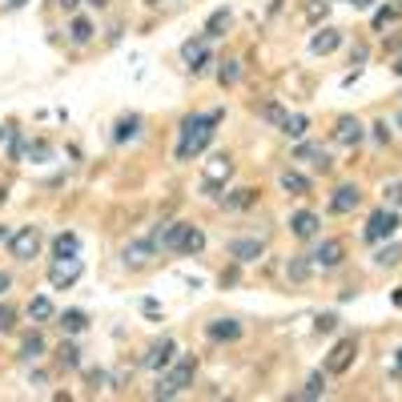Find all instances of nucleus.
Segmentation results:
<instances>
[{
    "label": "nucleus",
    "instance_id": "1",
    "mask_svg": "<svg viewBox=\"0 0 402 402\" xmlns=\"http://www.w3.org/2000/svg\"><path fill=\"white\" fill-rule=\"evenodd\" d=\"M217 121H222V109L189 113V117L181 121V129H177V149H173V157H177V161H197V157L209 149V141H213V125H217Z\"/></svg>",
    "mask_w": 402,
    "mask_h": 402
},
{
    "label": "nucleus",
    "instance_id": "2",
    "mask_svg": "<svg viewBox=\"0 0 402 402\" xmlns=\"http://www.w3.org/2000/svg\"><path fill=\"white\" fill-rule=\"evenodd\" d=\"M193 374H197V358L193 354H177L173 362H169V370L161 374V382L153 386V399H177L193 382Z\"/></svg>",
    "mask_w": 402,
    "mask_h": 402
},
{
    "label": "nucleus",
    "instance_id": "3",
    "mask_svg": "<svg viewBox=\"0 0 402 402\" xmlns=\"http://www.w3.org/2000/svg\"><path fill=\"white\" fill-rule=\"evenodd\" d=\"M225 181H234V157L229 153H209L201 161V193L206 197H217Z\"/></svg>",
    "mask_w": 402,
    "mask_h": 402
},
{
    "label": "nucleus",
    "instance_id": "4",
    "mask_svg": "<svg viewBox=\"0 0 402 402\" xmlns=\"http://www.w3.org/2000/svg\"><path fill=\"white\" fill-rule=\"evenodd\" d=\"M41 245H45V234H41V225H20L16 234H8V254L20 257V261H32V257H41Z\"/></svg>",
    "mask_w": 402,
    "mask_h": 402
},
{
    "label": "nucleus",
    "instance_id": "5",
    "mask_svg": "<svg viewBox=\"0 0 402 402\" xmlns=\"http://www.w3.org/2000/svg\"><path fill=\"white\" fill-rule=\"evenodd\" d=\"M80 273H85V261H80V257H52V266H48V286L52 289H73L80 282Z\"/></svg>",
    "mask_w": 402,
    "mask_h": 402
},
{
    "label": "nucleus",
    "instance_id": "6",
    "mask_svg": "<svg viewBox=\"0 0 402 402\" xmlns=\"http://www.w3.org/2000/svg\"><path fill=\"white\" fill-rule=\"evenodd\" d=\"M394 229H399V213H394V209H374L366 229H362V241H366V245H378V241L394 238Z\"/></svg>",
    "mask_w": 402,
    "mask_h": 402
},
{
    "label": "nucleus",
    "instance_id": "7",
    "mask_svg": "<svg viewBox=\"0 0 402 402\" xmlns=\"http://www.w3.org/2000/svg\"><path fill=\"white\" fill-rule=\"evenodd\" d=\"M354 358H358V338H342L326 358V374H346L354 366Z\"/></svg>",
    "mask_w": 402,
    "mask_h": 402
},
{
    "label": "nucleus",
    "instance_id": "8",
    "mask_svg": "<svg viewBox=\"0 0 402 402\" xmlns=\"http://www.w3.org/2000/svg\"><path fill=\"white\" fill-rule=\"evenodd\" d=\"M181 61L189 64L193 73H206L209 69V36H189L181 45Z\"/></svg>",
    "mask_w": 402,
    "mask_h": 402
},
{
    "label": "nucleus",
    "instance_id": "9",
    "mask_svg": "<svg viewBox=\"0 0 402 402\" xmlns=\"http://www.w3.org/2000/svg\"><path fill=\"white\" fill-rule=\"evenodd\" d=\"M318 229H322V217L314 213V209H294V217H289V234H294L298 241L318 238Z\"/></svg>",
    "mask_w": 402,
    "mask_h": 402
},
{
    "label": "nucleus",
    "instance_id": "10",
    "mask_svg": "<svg viewBox=\"0 0 402 402\" xmlns=\"http://www.w3.org/2000/svg\"><path fill=\"white\" fill-rule=\"evenodd\" d=\"M173 358H177V342L173 338H157L149 346V354H145V370H165Z\"/></svg>",
    "mask_w": 402,
    "mask_h": 402
},
{
    "label": "nucleus",
    "instance_id": "11",
    "mask_svg": "<svg viewBox=\"0 0 402 402\" xmlns=\"http://www.w3.org/2000/svg\"><path fill=\"white\" fill-rule=\"evenodd\" d=\"M338 48H342V29H334V24H326V29H318L310 36V52L314 57H326V52H338Z\"/></svg>",
    "mask_w": 402,
    "mask_h": 402
},
{
    "label": "nucleus",
    "instance_id": "12",
    "mask_svg": "<svg viewBox=\"0 0 402 402\" xmlns=\"http://www.w3.org/2000/svg\"><path fill=\"white\" fill-rule=\"evenodd\" d=\"M342 257H346V245H342V241H322L318 250L310 254V261H314L318 270H334V266H342Z\"/></svg>",
    "mask_w": 402,
    "mask_h": 402
},
{
    "label": "nucleus",
    "instance_id": "13",
    "mask_svg": "<svg viewBox=\"0 0 402 402\" xmlns=\"http://www.w3.org/2000/svg\"><path fill=\"white\" fill-rule=\"evenodd\" d=\"M185 229H189V222H165V225H157L153 245H157V250H177V245H181V238H185Z\"/></svg>",
    "mask_w": 402,
    "mask_h": 402
},
{
    "label": "nucleus",
    "instance_id": "14",
    "mask_svg": "<svg viewBox=\"0 0 402 402\" xmlns=\"http://www.w3.org/2000/svg\"><path fill=\"white\" fill-rule=\"evenodd\" d=\"M358 201H362V189H358V185H338V189L330 193V213H350V209H358Z\"/></svg>",
    "mask_w": 402,
    "mask_h": 402
},
{
    "label": "nucleus",
    "instance_id": "15",
    "mask_svg": "<svg viewBox=\"0 0 402 402\" xmlns=\"http://www.w3.org/2000/svg\"><path fill=\"white\" fill-rule=\"evenodd\" d=\"M362 137H366V129H362L358 117H342V121H338V129H334L338 145H362Z\"/></svg>",
    "mask_w": 402,
    "mask_h": 402
},
{
    "label": "nucleus",
    "instance_id": "16",
    "mask_svg": "<svg viewBox=\"0 0 402 402\" xmlns=\"http://www.w3.org/2000/svg\"><path fill=\"white\" fill-rule=\"evenodd\" d=\"M261 250H266V245L257 238H234L229 241V257H234V261H257Z\"/></svg>",
    "mask_w": 402,
    "mask_h": 402
},
{
    "label": "nucleus",
    "instance_id": "17",
    "mask_svg": "<svg viewBox=\"0 0 402 402\" xmlns=\"http://www.w3.org/2000/svg\"><path fill=\"white\" fill-rule=\"evenodd\" d=\"M206 334L213 338V342H234V338H241V322L238 318H217L206 326Z\"/></svg>",
    "mask_w": 402,
    "mask_h": 402
},
{
    "label": "nucleus",
    "instance_id": "18",
    "mask_svg": "<svg viewBox=\"0 0 402 402\" xmlns=\"http://www.w3.org/2000/svg\"><path fill=\"white\" fill-rule=\"evenodd\" d=\"M229 29H234V8H217V13L206 20V36H209V41H222Z\"/></svg>",
    "mask_w": 402,
    "mask_h": 402
},
{
    "label": "nucleus",
    "instance_id": "19",
    "mask_svg": "<svg viewBox=\"0 0 402 402\" xmlns=\"http://www.w3.org/2000/svg\"><path fill=\"white\" fill-rule=\"evenodd\" d=\"M153 250H157V245H153V238H149V241L141 238V241H129L125 250H121V257H125V266H145Z\"/></svg>",
    "mask_w": 402,
    "mask_h": 402
},
{
    "label": "nucleus",
    "instance_id": "20",
    "mask_svg": "<svg viewBox=\"0 0 402 402\" xmlns=\"http://www.w3.org/2000/svg\"><path fill=\"white\" fill-rule=\"evenodd\" d=\"M80 254V238L73 234V229H64V234H57V241H52V257H77Z\"/></svg>",
    "mask_w": 402,
    "mask_h": 402
},
{
    "label": "nucleus",
    "instance_id": "21",
    "mask_svg": "<svg viewBox=\"0 0 402 402\" xmlns=\"http://www.w3.org/2000/svg\"><path fill=\"white\" fill-rule=\"evenodd\" d=\"M137 133H141V117H133V113H129V117H121V121H117V129H113V141H117V145H129Z\"/></svg>",
    "mask_w": 402,
    "mask_h": 402
},
{
    "label": "nucleus",
    "instance_id": "22",
    "mask_svg": "<svg viewBox=\"0 0 402 402\" xmlns=\"http://www.w3.org/2000/svg\"><path fill=\"white\" fill-rule=\"evenodd\" d=\"M41 354H45V334H41V330H29L24 342H20V358H24V362H36Z\"/></svg>",
    "mask_w": 402,
    "mask_h": 402
},
{
    "label": "nucleus",
    "instance_id": "23",
    "mask_svg": "<svg viewBox=\"0 0 402 402\" xmlns=\"http://www.w3.org/2000/svg\"><path fill=\"white\" fill-rule=\"evenodd\" d=\"M294 161H310V165L326 169V165H330V153L318 149V145H298V149H294Z\"/></svg>",
    "mask_w": 402,
    "mask_h": 402
},
{
    "label": "nucleus",
    "instance_id": "24",
    "mask_svg": "<svg viewBox=\"0 0 402 402\" xmlns=\"http://www.w3.org/2000/svg\"><path fill=\"white\" fill-rule=\"evenodd\" d=\"M217 80H222V89H234L241 80V61L238 57H225L222 61V69H217Z\"/></svg>",
    "mask_w": 402,
    "mask_h": 402
},
{
    "label": "nucleus",
    "instance_id": "25",
    "mask_svg": "<svg viewBox=\"0 0 402 402\" xmlns=\"http://www.w3.org/2000/svg\"><path fill=\"white\" fill-rule=\"evenodd\" d=\"M93 20H89V16H73V24H69V36H73V41H77V45H89V41H93Z\"/></svg>",
    "mask_w": 402,
    "mask_h": 402
},
{
    "label": "nucleus",
    "instance_id": "26",
    "mask_svg": "<svg viewBox=\"0 0 402 402\" xmlns=\"http://www.w3.org/2000/svg\"><path fill=\"white\" fill-rule=\"evenodd\" d=\"M278 181H282V189H286V193H310V177L298 173V169H286Z\"/></svg>",
    "mask_w": 402,
    "mask_h": 402
},
{
    "label": "nucleus",
    "instance_id": "27",
    "mask_svg": "<svg viewBox=\"0 0 402 402\" xmlns=\"http://www.w3.org/2000/svg\"><path fill=\"white\" fill-rule=\"evenodd\" d=\"M310 270H314V261H310V257H306V254L289 257V266H286L289 282H306V278H310Z\"/></svg>",
    "mask_w": 402,
    "mask_h": 402
},
{
    "label": "nucleus",
    "instance_id": "28",
    "mask_svg": "<svg viewBox=\"0 0 402 402\" xmlns=\"http://www.w3.org/2000/svg\"><path fill=\"white\" fill-rule=\"evenodd\" d=\"M85 326H89L85 310H64V314H61V330H64V334H80Z\"/></svg>",
    "mask_w": 402,
    "mask_h": 402
},
{
    "label": "nucleus",
    "instance_id": "29",
    "mask_svg": "<svg viewBox=\"0 0 402 402\" xmlns=\"http://www.w3.org/2000/svg\"><path fill=\"white\" fill-rule=\"evenodd\" d=\"M201 245H206V234H201L197 225H189V229H185V238H181V245H177V254H197Z\"/></svg>",
    "mask_w": 402,
    "mask_h": 402
},
{
    "label": "nucleus",
    "instance_id": "30",
    "mask_svg": "<svg viewBox=\"0 0 402 402\" xmlns=\"http://www.w3.org/2000/svg\"><path fill=\"white\" fill-rule=\"evenodd\" d=\"M306 129H310V117H306V113H289L282 133H286V137H306Z\"/></svg>",
    "mask_w": 402,
    "mask_h": 402
},
{
    "label": "nucleus",
    "instance_id": "31",
    "mask_svg": "<svg viewBox=\"0 0 402 402\" xmlns=\"http://www.w3.org/2000/svg\"><path fill=\"white\" fill-rule=\"evenodd\" d=\"M29 318H32V322H48V318H52V302L36 294V298L29 302Z\"/></svg>",
    "mask_w": 402,
    "mask_h": 402
},
{
    "label": "nucleus",
    "instance_id": "32",
    "mask_svg": "<svg viewBox=\"0 0 402 402\" xmlns=\"http://www.w3.org/2000/svg\"><path fill=\"white\" fill-rule=\"evenodd\" d=\"M322 394H326V374H310V378H306V390H302V399H322Z\"/></svg>",
    "mask_w": 402,
    "mask_h": 402
},
{
    "label": "nucleus",
    "instance_id": "33",
    "mask_svg": "<svg viewBox=\"0 0 402 402\" xmlns=\"http://www.w3.org/2000/svg\"><path fill=\"white\" fill-rule=\"evenodd\" d=\"M4 145H8V157H13V161H24V137H20L16 129H8V137H4Z\"/></svg>",
    "mask_w": 402,
    "mask_h": 402
},
{
    "label": "nucleus",
    "instance_id": "34",
    "mask_svg": "<svg viewBox=\"0 0 402 402\" xmlns=\"http://www.w3.org/2000/svg\"><path fill=\"white\" fill-rule=\"evenodd\" d=\"M254 193L257 189H238V193H229V197H222V206L225 209H241V206H250V201H254Z\"/></svg>",
    "mask_w": 402,
    "mask_h": 402
},
{
    "label": "nucleus",
    "instance_id": "35",
    "mask_svg": "<svg viewBox=\"0 0 402 402\" xmlns=\"http://www.w3.org/2000/svg\"><path fill=\"white\" fill-rule=\"evenodd\" d=\"M52 157V145H45V141H32L29 149H24V161H36V165H41V161H48Z\"/></svg>",
    "mask_w": 402,
    "mask_h": 402
},
{
    "label": "nucleus",
    "instance_id": "36",
    "mask_svg": "<svg viewBox=\"0 0 402 402\" xmlns=\"http://www.w3.org/2000/svg\"><path fill=\"white\" fill-rule=\"evenodd\" d=\"M261 117H266V121H270L273 129H282V125H286V117H289V113L282 109L278 101H273V105H266V109H261Z\"/></svg>",
    "mask_w": 402,
    "mask_h": 402
},
{
    "label": "nucleus",
    "instance_id": "37",
    "mask_svg": "<svg viewBox=\"0 0 402 402\" xmlns=\"http://www.w3.org/2000/svg\"><path fill=\"white\" fill-rule=\"evenodd\" d=\"M374 261H378V266H399V261H402V245H386V250H378Z\"/></svg>",
    "mask_w": 402,
    "mask_h": 402
},
{
    "label": "nucleus",
    "instance_id": "38",
    "mask_svg": "<svg viewBox=\"0 0 402 402\" xmlns=\"http://www.w3.org/2000/svg\"><path fill=\"white\" fill-rule=\"evenodd\" d=\"M57 354H61V366H80V350L73 346V342H64Z\"/></svg>",
    "mask_w": 402,
    "mask_h": 402
},
{
    "label": "nucleus",
    "instance_id": "39",
    "mask_svg": "<svg viewBox=\"0 0 402 402\" xmlns=\"http://www.w3.org/2000/svg\"><path fill=\"white\" fill-rule=\"evenodd\" d=\"M326 13H330V0H314V4H306V20H310V24L322 20Z\"/></svg>",
    "mask_w": 402,
    "mask_h": 402
},
{
    "label": "nucleus",
    "instance_id": "40",
    "mask_svg": "<svg viewBox=\"0 0 402 402\" xmlns=\"http://www.w3.org/2000/svg\"><path fill=\"white\" fill-rule=\"evenodd\" d=\"M13 326H16V310L13 306H0V334H8Z\"/></svg>",
    "mask_w": 402,
    "mask_h": 402
},
{
    "label": "nucleus",
    "instance_id": "41",
    "mask_svg": "<svg viewBox=\"0 0 402 402\" xmlns=\"http://www.w3.org/2000/svg\"><path fill=\"white\" fill-rule=\"evenodd\" d=\"M394 16H402V8H394V4H390V8H382V13L374 16V29H386V24H390Z\"/></svg>",
    "mask_w": 402,
    "mask_h": 402
},
{
    "label": "nucleus",
    "instance_id": "42",
    "mask_svg": "<svg viewBox=\"0 0 402 402\" xmlns=\"http://www.w3.org/2000/svg\"><path fill=\"white\" fill-rule=\"evenodd\" d=\"M386 197H390L394 206H402V181H390V185H386Z\"/></svg>",
    "mask_w": 402,
    "mask_h": 402
},
{
    "label": "nucleus",
    "instance_id": "43",
    "mask_svg": "<svg viewBox=\"0 0 402 402\" xmlns=\"http://www.w3.org/2000/svg\"><path fill=\"white\" fill-rule=\"evenodd\" d=\"M334 326H338V314H322V318H318V330H322V334H326V330H334Z\"/></svg>",
    "mask_w": 402,
    "mask_h": 402
},
{
    "label": "nucleus",
    "instance_id": "44",
    "mask_svg": "<svg viewBox=\"0 0 402 402\" xmlns=\"http://www.w3.org/2000/svg\"><path fill=\"white\" fill-rule=\"evenodd\" d=\"M8 289H13V278H8V270H0V298H4Z\"/></svg>",
    "mask_w": 402,
    "mask_h": 402
},
{
    "label": "nucleus",
    "instance_id": "45",
    "mask_svg": "<svg viewBox=\"0 0 402 402\" xmlns=\"http://www.w3.org/2000/svg\"><path fill=\"white\" fill-rule=\"evenodd\" d=\"M374 141H390V129H386L382 121H378V125H374Z\"/></svg>",
    "mask_w": 402,
    "mask_h": 402
},
{
    "label": "nucleus",
    "instance_id": "46",
    "mask_svg": "<svg viewBox=\"0 0 402 402\" xmlns=\"http://www.w3.org/2000/svg\"><path fill=\"white\" fill-rule=\"evenodd\" d=\"M57 4H61V8H69V13H73V8H77V4H85V0H57Z\"/></svg>",
    "mask_w": 402,
    "mask_h": 402
},
{
    "label": "nucleus",
    "instance_id": "47",
    "mask_svg": "<svg viewBox=\"0 0 402 402\" xmlns=\"http://www.w3.org/2000/svg\"><path fill=\"white\" fill-rule=\"evenodd\" d=\"M346 4H354V8H370L374 0H346Z\"/></svg>",
    "mask_w": 402,
    "mask_h": 402
},
{
    "label": "nucleus",
    "instance_id": "48",
    "mask_svg": "<svg viewBox=\"0 0 402 402\" xmlns=\"http://www.w3.org/2000/svg\"><path fill=\"white\" fill-rule=\"evenodd\" d=\"M85 4H93V8H105V4H109V0H85Z\"/></svg>",
    "mask_w": 402,
    "mask_h": 402
},
{
    "label": "nucleus",
    "instance_id": "49",
    "mask_svg": "<svg viewBox=\"0 0 402 402\" xmlns=\"http://www.w3.org/2000/svg\"><path fill=\"white\" fill-rule=\"evenodd\" d=\"M24 4H29V0H8V8H24Z\"/></svg>",
    "mask_w": 402,
    "mask_h": 402
},
{
    "label": "nucleus",
    "instance_id": "50",
    "mask_svg": "<svg viewBox=\"0 0 402 402\" xmlns=\"http://www.w3.org/2000/svg\"><path fill=\"white\" fill-rule=\"evenodd\" d=\"M394 77H402V57H399V61H394Z\"/></svg>",
    "mask_w": 402,
    "mask_h": 402
},
{
    "label": "nucleus",
    "instance_id": "51",
    "mask_svg": "<svg viewBox=\"0 0 402 402\" xmlns=\"http://www.w3.org/2000/svg\"><path fill=\"white\" fill-rule=\"evenodd\" d=\"M145 4H149V8H157V4H165V0H145Z\"/></svg>",
    "mask_w": 402,
    "mask_h": 402
},
{
    "label": "nucleus",
    "instance_id": "52",
    "mask_svg": "<svg viewBox=\"0 0 402 402\" xmlns=\"http://www.w3.org/2000/svg\"><path fill=\"white\" fill-rule=\"evenodd\" d=\"M4 137H8V129H4V125H0V141H4Z\"/></svg>",
    "mask_w": 402,
    "mask_h": 402
},
{
    "label": "nucleus",
    "instance_id": "53",
    "mask_svg": "<svg viewBox=\"0 0 402 402\" xmlns=\"http://www.w3.org/2000/svg\"><path fill=\"white\" fill-rule=\"evenodd\" d=\"M394 125H399V129H402V113H399V117H394Z\"/></svg>",
    "mask_w": 402,
    "mask_h": 402
},
{
    "label": "nucleus",
    "instance_id": "54",
    "mask_svg": "<svg viewBox=\"0 0 402 402\" xmlns=\"http://www.w3.org/2000/svg\"><path fill=\"white\" fill-rule=\"evenodd\" d=\"M399 366H402V350H399Z\"/></svg>",
    "mask_w": 402,
    "mask_h": 402
},
{
    "label": "nucleus",
    "instance_id": "55",
    "mask_svg": "<svg viewBox=\"0 0 402 402\" xmlns=\"http://www.w3.org/2000/svg\"><path fill=\"white\" fill-rule=\"evenodd\" d=\"M0 238H8V234H4V229H0Z\"/></svg>",
    "mask_w": 402,
    "mask_h": 402
}]
</instances>
